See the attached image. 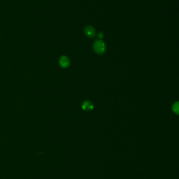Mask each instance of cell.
Returning <instances> with one entry per match:
<instances>
[{"mask_svg": "<svg viewBox=\"0 0 179 179\" xmlns=\"http://www.w3.org/2000/svg\"><path fill=\"white\" fill-rule=\"evenodd\" d=\"M93 48L97 54L102 55L106 52V45L102 40L97 39L93 43Z\"/></svg>", "mask_w": 179, "mask_h": 179, "instance_id": "1", "label": "cell"}, {"mask_svg": "<svg viewBox=\"0 0 179 179\" xmlns=\"http://www.w3.org/2000/svg\"><path fill=\"white\" fill-rule=\"evenodd\" d=\"M84 32L85 34L86 35V36H88V37L89 38L95 37V35H96V31H95V29L93 26L90 25L85 27Z\"/></svg>", "mask_w": 179, "mask_h": 179, "instance_id": "2", "label": "cell"}, {"mask_svg": "<svg viewBox=\"0 0 179 179\" xmlns=\"http://www.w3.org/2000/svg\"><path fill=\"white\" fill-rule=\"evenodd\" d=\"M59 64L60 65V67H62V68H67L69 66L70 64V61L69 60V58L67 56H63L60 58V61H59Z\"/></svg>", "mask_w": 179, "mask_h": 179, "instance_id": "3", "label": "cell"}, {"mask_svg": "<svg viewBox=\"0 0 179 179\" xmlns=\"http://www.w3.org/2000/svg\"><path fill=\"white\" fill-rule=\"evenodd\" d=\"M93 108H94L93 104L90 101H85L82 104V108L84 111H91L93 109Z\"/></svg>", "mask_w": 179, "mask_h": 179, "instance_id": "4", "label": "cell"}, {"mask_svg": "<svg viewBox=\"0 0 179 179\" xmlns=\"http://www.w3.org/2000/svg\"><path fill=\"white\" fill-rule=\"evenodd\" d=\"M172 110L176 114L179 115V102H176L172 106Z\"/></svg>", "mask_w": 179, "mask_h": 179, "instance_id": "5", "label": "cell"}, {"mask_svg": "<svg viewBox=\"0 0 179 179\" xmlns=\"http://www.w3.org/2000/svg\"><path fill=\"white\" fill-rule=\"evenodd\" d=\"M97 36H98L99 39L102 40V38L104 37V33L102 32H99L97 34Z\"/></svg>", "mask_w": 179, "mask_h": 179, "instance_id": "6", "label": "cell"}]
</instances>
